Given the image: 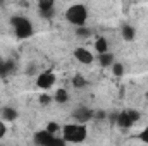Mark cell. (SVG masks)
Returning a JSON list of instances; mask_svg holds the SVG:
<instances>
[{
  "mask_svg": "<svg viewBox=\"0 0 148 146\" xmlns=\"http://www.w3.org/2000/svg\"><path fill=\"white\" fill-rule=\"evenodd\" d=\"M86 136H88V129L81 122L66 124L62 127V138L66 143H83L86 139Z\"/></svg>",
  "mask_w": 148,
  "mask_h": 146,
  "instance_id": "obj_1",
  "label": "cell"
},
{
  "mask_svg": "<svg viewBox=\"0 0 148 146\" xmlns=\"http://www.w3.org/2000/svg\"><path fill=\"white\" fill-rule=\"evenodd\" d=\"M66 19L67 23H71L73 26H84L86 19H88V9L83 3H74L66 10Z\"/></svg>",
  "mask_w": 148,
  "mask_h": 146,
  "instance_id": "obj_2",
  "label": "cell"
},
{
  "mask_svg": "<svg viewBox=\"0 0 148 146\" xmlns=\"http://www.w3.org/2000/svg\"><path fill=\"white\" fill-rule=\"evenodd\" d=\"M10 24L14 28V33L16 36L21 38V40H26L33 35V24L28 17H23V16H14L10 17Z\"/></svg>",
  "mask_w": 148,
  "mask_h": 146,
  "instance_id": "obj_3",
  "label": "cell"
},
{
  "mask_svg": "<svg viewBox=\"0 0 148 146\" xmlns=\"http://www.w3.org/2000/svg\"><path fill=\"white\" fill-rule=\"evenodd\" d=\"M35 143L41 146H50V145H66L64 138H55V134H52L50 131H38L35 134Z\"/></svg>",
  "mask_w": 148,
  "mask_h": 146,
  "instance_id": "obj_4",
  "label": "cell"
},
{
  "mask_svg": "<svg viewBox=\"0 0 148 146\" xmlns=\"http://www.w3.org/2000/svg\"><path fill=\"white\" fill-rule=\"evenodd\" d=\"M55 81H57L55 74L52 72V71H45V72L38 74V77H36V86L40 88V89L47 91V89H50V88L55 84Z\"/></svg>",
  "mask_w": 148,
  "mask_h": 146,
  "instance_id": "obj_5",
  "label": "cell"
},
{
  "mask_svg": "<svg viewBox=\"0 0 148 146\" xmlns=\"http://www.w3.org/2000/svg\"><path fill=\"white\" fill-rule=\"evenodd\" d=\"M74 59H76L77 62L84 64V65H90V64H93V60H95L93 53H91L88 48H84V46H79V48L74 50Z\"/></svg>",
  "mask_w": 148,
  "mask_h": 146,
  "instance_id": "obj_6",
  "label": "cell"
},
{
  "mask_svg": "<svg viewBox=\"0 0 148 146\" xmlns=\"http://www.w3.org/2000/svg\"><path fill=\"white\" fill-rule=\"evenodd\" d=\"M73 117L76 122H81V124H86L88 120H91L95 117L93 110H90L88 107H77V108L73 112Z\"/></svg>",
  "mask_w": 148,
  "mask_h": 146,
  "instance_id": "obj_7",
  "label": "cell"
},
{
  "mask_svg": "<svg viewBox=\"0 0 148 146\" xmlns=\"http://www.w3.org/2000/svg\"><path fill=\"white\" fill-rule=\"evenodd\" d=\"M115 124H117L121 129H129L134 122L129 119L127 112H121V113H117V117H115Z\"/></svg>",
  "mask_w": 148,
  "mask_h": 146,
  "instance_id": "obj_8",
  "label": "cell"
},
{
  "mask_svg": "<svg viewBox=\"0 0 148 146\" xmlns=\"http://www.w3.org/2000/svg\"><path fill=\"white\" fill-rule=\"evenodd\" d=\"M115 62V57L112 52H103V53H98V64L102 67H110L112 64Z\"/></svg>",
  "mask_w": 148,
  "mask_h": 146,
  "instance_id": "obj_9",
  "label": "cell"
},
{
  "mask_svg": "<svg viewBox=\"0 0 148 146\" xmlns=\"http://www.w3.org/2000/svg\"><path fill=\"white\" fill-rule=\"evenodd\" d=\"M121 36L124 38L126 41H133V40L136 38V29H134V26L124 24V26L121 28Z\"/></svg>",
  "mask_w": 148,
  "mask_h": 146,
  "instance_id": "obj_10",
  "label": "cell"
},
{
  "mask_svg": "<svg viewBox=\"0 0 148 146\" xmlns=\"http://www.w3.org/2000/svg\"><path fill=\"white\" fill-rule=\"evenodd\" d=\"M17 110L12 108V107H5V108H2V120H5V122H14L16 119H17Z\"/></svg>",
  "mask_w": 148,
  "mask_h": 146,
  "instance_id": "obj_11",
  "label": "cell"
},
{
  "mask_svg": "<svg viewBox=\"0 0 148 146\" xmlns=\"http://www.w3.org/2000/svg\"><path fill=\"white\" fill-rule=\"evenodd\" d=\"M95 50L98 53H103V52H109V41L105 36H98L95 40Z\"/></svg>",
  "mask_w": 148,
  "mask_h": 146,
  "instance_id": "obj_12",
  "label": "cell"
},
{
  "mask_svg": "<svg viewBox=\"0 0 148 146\" xmlns=\"http://www.w3.org/2000/svg\"><path fill=\"white\" fill-rule=\"evenodd\" d=\"M67 100H69V93H67V89L60 88V89L55 91V95H53V102H57L59 105H62V103H67Z\"/></svg>",
  "mask_w": 148,
  "mask_h": 146,
  "instance_id": "obj_13",
  "label": "cell"
},
{
  "mask_svg": "<svg viewBox=\"0 0 148 146\" xmlns=\"http://www.w3.org/2000/svg\"><path fill=\"white\" fill-rule=\"evenodd\" d=\"M76 36L90 38V36H91V29H90V28H86V24H84V26H77V29H76Z\"/></svg>",
  "mask_w": 148,
  "mask_h": 146,
  "instance_id": "obj_14",
  "label": "cell"
},
{
  "mask_svg": "<svg viewBox=\"0 0 148 146\" xmlns=\"http://www.w3.org/2000/svg\"><path fill=\"white\" fill-rule=\"evenodd\" d=\"M110 69H112V74H114L115 77H121V76L124 74V65H122L121 62H114L110 65Z\"/></svg>",
  "mask_w": 148,
  "mask_h": 146,
  "instance_id": "obj_15",
  "label": "cell"
},
{
  "mask_svg": "<svg viewBox=\"0 0 148 146\" xmlns=\"http://www.w3.org/2000/svg\"><path fill=\"white\" fill-rule=\"evenodd\" d=\"M88 83H86V79L83 77V76H74L73 77V86L74 88H84Z\"/></svg>",
  "mask_w": 148,
  "mask_h": 146,
  "instance_id": "obj_16",
  "label": "cell"
},
{
  "mask_svg": "<svg viewBox=\"0 0 148 146\" xmlns=\"http://www.w3.org/2000/svg\"><path fill=\"white\" fill-rule=\"evenodd\" d=\"M38 12H40V16H41L43 19H52L53 14H55L53 9H38Z\"/></svg>",
  "mask_w": 148,
  "mask_h": 146,
  "instance_id": "obj_17",
  "label": "cell"
},
{
  "mask_svg": "<svg viewBox=\"0 0 148 146\" xmlns=\"http://www.w3.org/2000/svg\"><path fill=\"white\" fill-rule=\"evenodd\" d=\"M55 0H38V9H53Z\"/></svg>",
  "mask_w": 148,
  "mask_h": 146,
  "instance_id": "obj_18",
  "label": "cell"
},
{
  "mask_svg": "<svg viewBox=\"0 0 148 146\" xmlns=\"http://www.w3.org/2000/svg\"><path fill=\"white\" fill-rule=\"evenodd\" d=\"M52 100H53V96H50L48 93H41V95H40V103H41V105H50Z\"/></svg>",
  "mask_w": 148,
  "mask_h": 146,
  "instance_id": "obj_19",
  "label": "cell"
},
{
  "mask_svg": "<svg viewBox=\"0 0 148 146\" xmlns=\"http://www.w3.org/2000/svg\"><path fill=\"white\" fill-rule=\"evenodd\" d=\"M126 112H127V115H129V119H131L133 122H138V120H140V117H141L138 110H133V108H129V110H126Z\"/></svg>",
  "mask_w": 148,
  "mask_h": 146,
  "instance_id": "obj_20",
  "label": "cell"
},
{
  "mask_svg": "<svg viewBox=\"0 0 148 146\" xmlns=\"http://www.w3.org/2000/svg\"><path fill=\"white\" fill-rule=\"evenodd\" d=\"M47 131H50L52 134H55V132H59V131H60V126H59V124H55V122H48V124H47Z\"/></svg>",
  "mask_w": 148,
  "mask_h": 146,
  "instance_id": "obj_21",
  "label": "cell"
},
{
  "mask_svg": "<svg viewBox=\"0 0 148 146\" xmlns=\"http://www.w3.org/2000/svg\"><path fill=\"white\" fill-rule=\"evenodd\" d=\"M7 134V126H5V120H0V139Z\"/></svg>",
  "mask_w": 148,
  "mask_h": 146,
  "instance_id": "obj_22",
  "label": "cell"
},
{
  "mask_svg": "<svg viewBox=\"0 0 148 146\" xmlns=\"http://www.w3.org/2000/svg\"><path fill=\"white\" fill-rule=\"evenodd\" d=\"M140 139H141V141H145V143H148V127L141 132V134H140Z\"/></svg>",
  "mask_w": 148,
  "mask_h": 146,
  "instance_id": "obj_23",
  "label": "cell"
},
{
  "mask_svg": "<svg viewBox=\"0 0 148 146\" xmlns=\"http://www.w3.org/2000/svg\"><path fill=\"white\" fill-rule=\"evenodd\" d=\"M97 117H98L100 120H103V119L107 117V113H105V112H98V113H97Z\"/></svg>",
  "mask_w": 148,
  "mask_h": 146,
  "instance_id": "obj_24",
  "label": "cell"
},
{
  "mask_svg": "<svg viewBox=\"0 0 148 146\" xmlns=\"http://www.w3.org/2000/svg\"><path fill=\"white\" fill-rule=\"evenodd\" d=\"M3 2H5V0H0V5H2V3H3Z\"/></svg>",
  "mask_w": 148,
  "mask_h": 146,
  "instance_id": "obj_25",
  "label": "cell"
}]
</instances>
